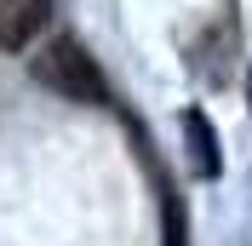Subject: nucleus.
Here are the masks:
<instances>
[{"label":"nucleus","mask_w":252,"mask_h":246,"mask_svg":"<svg viewBox=\"0 0 252 246\" xmlns=\"http://www.w3.org/2000/svg\"><path fill=\"white\" fill-rule=\"evenodd\" d=\"M29 75H34V86H46V92L63 97V103H80V109H115V86H109V75H103V63L80 46L75 34L46 40V46L29 58Z\"/></svg>","instance_id":"nucleus-1"},{"label":"nucleus","mask_w":252,"mask_h":246,"mask_svg":"<svg viewBox=\"0 0 252 246\" xmlns=\"http://www.w3.org/2000/svg\"><path fill=\"white\" fill-rule=\"evenodd\" d=\"M52 12H58L52 0H0V52L23 58V52L46 34Z\"/></svg>","instance_id":"nucleus-2"},{"label":"nucleus","mask_w":252,"mask_h":246,"mask_svg":"<svg viewBox=\"0 0 252 246\" xmlns=\"http://www.w3.org/2000/svg\"><path fill=\"white\" fill-rule=\"evenodd\" d=\"M184 149H189V166L195 178H218L223 172V154H218V132L201 109H184Z\"/></svg>","instance_id":"nucleus-3"},{"label":"nucleus","mask_w":252,"mask_h":246,"mask_svg":"<svg viewBox=\"0 0 252 246\" xmlns=\"http://www.w3.org/2000/svg\"><path fill=\"white\" fill-rule=\"evenodd\" d=\"M160 246H189V217H184V195L160 178Z\"/></svg>","instance_id":"nucleus-4"}]
</instances>
